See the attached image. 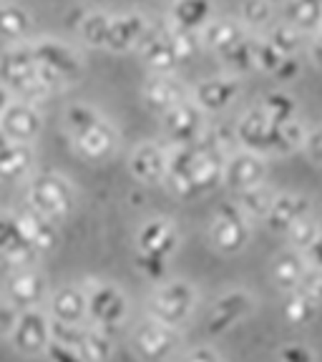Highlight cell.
Segmentation results:
<instances>
[{
  "instance_id": "7dc6e473",
  "label": "cell",
  "mask_w": 322,
  "mask_h": 362,
  "mask_svg": "<svg viewBox=\"0 0 322 362\" xmlns=\"http://www.w3.org/2000/svg\"><path fill=\"white\" fill-rule=\"evenodd\" d=\"M18 315H21V310H16L11 302H6L0 297V339L11 337L13 327H16V322H18Z\"/></svg>"
},
{
  "instance_id": "1f68e13d",
  "label": "cell",
  "mask_w": 322,
  "mask_h": 362,
  "mask_svg": "<svg viewBox=\"0 0 322 362\" xmlns=\"http://www.w3.org/2000/svg\"><path fill=\"white\" fill-rule=\"evenodd\" d=\"M284 25H289L297 33H307V30H320L322 28V3H284L282 6Z\"/></svg>"
},
{
  "instance_id": "7402d4cb",
  "label": "cell",
  "mask_w": 322,
  "mask_h": 362,
  "mask_svg": "<svg viewBox=\"0 0 322 362\" xmlns=\"http://www.w3.org/2000/svg\"><path fill=\"white\" fill-rule=\"evenodd\" d=\"M18 226H21L23 239H25V242H28L40 257L56 249V244H58V224L56 221L45 219V216L25 209V211H18Z\"/></svg>"
},
{
  "instance_id": "9a60e30c",
  "label": "cell",
  "mask_w": 322,
  "mask_h": 362,
  "mask_svg": "<svg viewBox=\"0 0 322 362\" xmlns=\"http://www.w3.org/2000/svg\"><path fill=\"white\" fill-rule=\"evenodd\" d=\"M209 237L214 242V247L226 255H234L244 244L249 242V224L242 216V211L237 209V204H224L217 214V219L212 221Z\"/></svg>"
},
{
  "instance_id": "f5cc1de1",
  "label": "cell",
  "mask_w": 322,
  "mask_h": 362,
  "mask_svg": "<svg viewBox=\"0 0 322 362\" xmlns=\"http://www.w3.org/2000/svg\"><path fill=\"white\" fill-rule=\"evenodd\" d=\"M305 262H307V267H315V269H322V234L315 239V242L307 247V252L305 255Z\"/></svg>"
},
{
  "instance_id": "60d3db41",
  "label": "cell",
  "mask_w": 322,
  "mask_h": 362,
  "mask_svg": "<svg viewBox=\"0 0 322 362\" xmlns=\"http://www.w3.org/2000/svg\"><path fill=\"white\" fill-rule=\"evenodd\" d=\"M252 61H255V68H262L267 74H275V68L282 63V56L265 38H252Z\"/></svg>"
},
{
  "instance_id": "30bf717a",
  "label": "cell",
  "mask_w": 322,
  "mask_h": 362,
  "mask_svg": "<svg viewBox=\"0 0 322 362\" xmlns=\"http://www.w3.org/2000/svg\"><path fill=\"white\" fill-rule=\"evenodd\" d=\"M0 131L6 134L8 141L33 146L38 136L43 134V111L38 106L13 98V103L0 116Z\"/></svg>"
},
{
  "instance_id": "7bdbcfd3",
  "label": "cell",
  "mask_w": 322,
  "mask_h": 362,
  "mask_svg": "<svg viewBox=\"0 0 322 362\" xmlns=\"http://www.w3.org/2000/svg\"><path fill=\"white\" fill-rule=\"evenodd\" d=\"M169 35H171V43H174L179 61H187V58H192L194 53L202 48L199 33H187V30H171L169 28Z\"/></svg>"
},
{
  "instance_id": "f1b7e54d",
  "label": "cell",
  "mask_w": 322,
  "mask_h": 362,
  "mask_svg": "<svg viewBox=\"0 0 322 362\" xmlns=\"http://www.w3.org/2000/svg\"><path fill=\"white\" fill-rule=\"evenodd\" d=\"M214 8L209 3H176L169 8V25L171 30H187V33H199V30L212 21Z\"/></svg>"
},
{
  "instance_id": "f35d334b",
  "label": "cell",
  "mask_w": 322,
  "mask_h": 362,
  "mask_svg": "<svg viewBox=\"0 0 322 362\" xmlns=\"http://www.w3.org/2000/svg\"><path fill=\"white\" fill-rule=\"evenodd\" d=\"M265 116L272 121V124H287V121L294 119V101L287 96V93H270L265 98Z\"/></svg>"
},
{
  "instance_id": "9c48e42d",
  "label": "cell",
  "mask_w": 322,
  "mask_h": 362,
  "mask_svg": "<svg viewBox=\"0 0 322 362\" xmlns=\"http://www.w3.org/2000/svg\"><path fill=\"white\" fill-rule=\"evenodd\" d=\"M8 345L23 357H43L51 345V317H48V312L43 307L21 312L16 327L8 337Z\"/></svg>"
},
{
  "instance_id": "836d02e7",
  "label": "cell",
  "mask_w": 322,
  "mask_h": 362,
  "mask_svg": "<svg viewBox=\"0 0 322 362\" xmlns=\"http://www.w3.org/2000/svg\"><path fill=\"white\" fill-rule=\"evenodd\" d=\"M320 312V305H317L312 297H307L302 289H294V292L287 294V300L282 305V315L287 322L292 325H307L312 322Z\"/></svg>"
},
{
  "instance_id": "4dcf8cb0",
  "label": "cell",
  "mask_w": 322,
  "mask_h": 362,
  "mask_svg": "<svg viewBox=\"0 0 322 362\" xmlns=\"http://www.w3.org/2000/svg\"><path fill=\"white\" fill-rule=\"evenodd\" d=\"M76 350L84 357V362H111L116 345H113V334L101 332V329L91 327V325H84V332H81Z\"/></svg>"
},
{
  "instance_id": "ac0fdd59",
  "label": "cell",
  "mask_w": 322,
  "mask_h": 362,
  "mask_svg": "<svg viewBox=\"0 0 322 362\" xmlns=\"http://www.w3.org/2000/svg\"><path fill=\"white\" fill-rule=\"evenodd\" d=\"M142 98L151 111L164 116L166 111L187 101V88L171 74H151L142 86Z\"/></svg>"
},
{
  "instance_id": "9f6ffc18",
  "label": "cell",
  "mask_w": 322,
  "mask_h": 362,
  "mask_svg": "<svg viewBox=\"0 0 322 362\" xmlns=\"http://www.w3.org/2000/svg\"><path fill=\"white\" fill-rule=\"evenodd\" d=\"M8 144H13V141H8V139H6V134H3V131H0V151H3V148H6Z\"/></svg>"
},
{
  "instance_id": "4fadbf2b",
  "label": "cell",
  "mask_w": 322,
  "mask_h": 362,
  "mask_svg": "<svg viewBox=\"0 0 322 362\" xmlns=\"http://www.w3.org/2000/svg\"><path fill=\"white\" fill-rule=\"evenodd\" d=\"M252 310H255V297L249 292H244V289L226 292L212 305L209 315L204 320V329H207V334H212V337L224 334L237 322H242Z\"/></svg>"
},
{
  "instance_id": "277c9868",
  "label": "cell",
  "mask_w": 322,
  "mask_h": 362,
  "mask_svg": "<svg viewBox=\"0 0 322 362\" xmlns=\"http://www.w3.org/2000/svg\"><path fill=\"white\" fill-rule=\"evenodd\" d=\"M28 209L51 221L66 219L76 206V187L58 171H38L25 184Z\"/></svg>"
},
{
  "instance_id": "c3c4849f",
  "label": "cell",
  "mask_w": 322,
  "mask_h": 362,
  "mask_svg": "<svg viewBox=\"0 0 322 362\" xmlns=\"http://www.w3.org/2000/svg\"><path fill=\"white\" fill-rule=\"evenodd\" d=\"M43 357L48 362H84V357L79 355V350H76V347L58 345V342H51Z\"/></svg>"
},
{
  "instance_id": "b9f144b4",
  "label": "cell",
  "mask_w": 322,
  "mask_h": 362,
  "mask_svg": "<svg viewBox=\"0 0 322 362\" xmlns=\"http://www.w3.org/2000/svg\"><path fill=\"white\" fill-rule=\"evenodd\" d=\"M136 269L142 272L149 282H166V274H169V259H161V257H149V255H136Z\"/></svg>"
},
{
  "instance_id": "db71d44e",
  "label": "cell",
  "mask_w": 322,
  "mask_h": 362,
  "mask_svg": "<svg viewBox=\"0 0 322 362\" xmlns=\"http://www.w3.org/2000/svg\"><path fill=\"white\" fill-rule=\"evenodd\" d=\"M310 53H312V61H315L317 66L322 68V35H317V38L312 40V45H310Z\"/></svg>"
},
{
  "instance_id": "7a4b0ae2",
  "label": "cell",
  "mask_w": 322,
  "mask_h": 362,
  "mask_svg": "<svg viewBox=\"0 0 322 362\" xmlns=\"http://www.w3.org/2000/svg\"><path fill=\"white\" fill-rule=\"evenodd\" d=\"M0 86H6L16 101L38 108L51 96V88L38 76L30 40L28 43H11L0 51Z\"/></svg>"
},
{
  "instance_id": "f6af8a7d",
  "label": "cell",
  "mask_w": 322,
  "mask_h": 362,
  "mask_svg": "<svg viewBox=\"0 0 322 362\" xmlns=\"http://www.w3.org/2000/svg\"><path fill=\"white\" fill-rule=\"evenodd\" d=\"M297 289H302L307 297H312L317 305H322V269L307 267L305 274H302V279H300V287H297Z\"/></svg>"
},
{
  "instance_id": "d590c367",
  "label": "cell",
  "mask_w": 322,
  "mask_h": 362,
  "mask_svg": "<svg viewBox=\"0 0 322 362\" xmlns=\"http://www.w3.org/2000/svg\"><path fill=\"white\" fill-rule=\"evenodd\" d=\"M265 40L282 58H292V53L300 48V33H297V30H292L289 25H284V23L272 25V28L267 30V38Z\"/></svg>"
},
{
  "instance_id": "bcb514c9",
  "label": "cell",
  "mask_w": 322,
  "mask_h": 362,
  "mask_svg": "<svg viewBox=\"0 0 322 362\" xmlns=\"http://www.w3.org/2000/svg\"><path fill=\"white\" fill-rule=\"evenodd\" d=\"M280 362H315V355L307 345H300V342H289V345L280 347Z\"/></svg>"
},
{
  "instance_id": "603a6c76",
  "label": "cell",
  "mask_w": 322,
  "mask_h": 362,
  "mask_svg": "<svg viewBox=\"0 0 322 362\" xmlns=\"http://www.w3.org/2000/svg\"><path fill=\"white\" fill-rule=\"evenodd\" d=\"M237 93H239L237 81L209 78V81H202V83L194 88L189 101H192L202 113H214V111H222V108L229 106V103L237 98Z\"/></svg>"
},
{
  "instance_id": "e575fe53",
  "label": "cell",
  "mask_w": 322,
  "mask_h": 362,
  "mask_svg": "<svg viewBox=\"0 0 322 362\" xmlns=\"http://www.w3.org/2000/svg\"><path fill=\"white\" fill-rule=\"evenodd\" d=\"M272 202H275V194L270 187L260 184L255 189H247V192H239L237 209L242 211V216H265L270 211Z\"/></svg>"
},
{
  "instance_id": "83f0119b",
  "label": "cell",
  "mask_w": 322,
  "mask_h": 362,
  "mask_svg": "<svg viewBox=\"0 0 322 362\" xmlns=\"http://www.w3.org/2000/svg\"><path fill=\"white\" fill-rule=\"evenodd\" d=\"M244 38V30L237 21L232 18H212L202 30H199V40L202 45H209L217 53H224L226 48H232L234 43Z\"/></svg>"
},
{
  "instance_id": "f907efd6",
  "label": "cell",
  "mask_w": 322,
  "mask_h": 362,
  "mask_svg": "<svg viewBox=\"0 0 322 362\" xmlns=\"http://www.w3.org/2000/svg\"><path fill=\"white\" fill-rule=\"evenodd\" d=\"M181 362H222V360L212 347H194V350H189L187 355L181 357Z\"/></svg>"
},
{
  "instance_id": "6f0895ef",
  "label": "cell",
  "mask_w": 322,
  "mask_h": 362,
  "mask_svg": "<svg viewBox=\"0 0 322 362\" xmlns=\"http://www.w3.org/2000/svg\"><path fill=\"white\" fill-rule=\"evenodd\" d=\"M320 35H322V28H320Z\"/></svg>"
},
{
  "instance_id": "816d5d0a",
  "label": "cell",
  "mask_w": 322,
  "mask_h": 362,
  "mask_svg": "<svg viewBox=\"0 0 322 362\" xmlns=\"http://www.w3.org/2000/svg\"><path fill=\"white\" fill-rule=\"evenodd\" d=\"M297 74H300V63L294 61V58H282V63L275 68V74L272 76L280 78V81H292Z\"/></svg>"
},
{
  "instance_id": "e0dca14e",
  "label": "cell",
  "mask_w": 322,
  "mask_h": 362,
  "mask_svg": "<svg viewBox=\"0 0 322 362\" xmlns=\"http://www.w3.org/2000/svg\"><path fill=\"white\" fill-rule=\"evenodd\" d=\"M136 247H139V255L169 259L179 247V229L171 219H161V216L149 219L136 232Z\"/></svg>"
},
{
  "instance_id": "7c38bea8",
  "label": "cell",
  "mask_w": 322,
  "mask_h": 362,
  "mask_svg": "<svg viewBox=\"0 0 322 362\" xmlns=\"http://www.w3.org/2000/svg\"><path fill=\"white\" fill-rule=\"evenodd\" d=\"M164 136L174 146H197L204 136V113L192 101H184L161 116Z\"/></svg>"
},
{
  "instance_id": "74e56055",
  "label": "cell",
  "mask_w": 322,
  "mask_h": 362,
  "mask_svg": "<svg viewBox=\"0 0 322 362\" xmlns=\"http://www.w3.org/2000/svg\"><path fill=\"white\" fill-rule=\"evenodd\" d=\"M305 129L297 119L287 124H277V136H275V153H289L305 144Z\"/></svg>"
},
{
  "instance_id": "d6986e66",
  "label": "cell",
  "mask_w": 322,
  "mask_h": 362,
  "mask_svg": "<svg viewBox=\"0 0 322 362\" xmlns=\"http://www.w3.org/2000/svg\"><path fill=\"white\" fill-rule=\"evenodd\" d=\"M275 136H277V124H272L262 108L247 111L237 126V139L257 156L275 153Z\"/></svg>"
},
{
  "instance_id": "44dd1931",
  "label": "cell",
  "mask_w": 322,
  "mask_h": 362,
  "mask_svg": "<svg viewBox=\"0 0 322 362\" xmlns=\"http://www.w3.org/2000/svg\"><path fill=\"white\" fill-rule=\"evenodd\" d=\"M131 176L142 184H159L166 179V148L154 141H142L129 156Z\"/></svg>"
},
{
  "instance_id": "2e32d148",
  "label": "cell",
  "mask_w": 322,
  "mask_h": 362,
  "mask_svg": "<svg viewBox=\"0 0 322 362\" xmlns=\"http://www.w3.org/2000/svg\"><path fill=\"white\" fill-rule=\"evenodd\" d=\"M151 30L146 16L144 13H119V16H111V25H108V35H106V51L111 53H126L134 51L144 43L146 33Z\"/></svg>"
},
{
  "instance_id": "f546056e",
  "label": "cell",
  "mask_w": 322,
  "mask_h": 362,
  "mask_svg": "<svg viewBox=\"0 0 322 362\" xmlns=\"http://www.w3.org/2000/svg\"><path fill=\"white\" fill-rule=\"evenodd\" d=\"M305 269H307L305 257H302L300 252L289 249V252H282V255L275 259V264H272V279H275V284H277L282 292L289 294L300 287V279H302V274H305Z\"/></svg>"
},
{
  "instance_id": "8992f818",
  "label": "cell",
  "mask_w": 322,
  "mask_h": 362,
  "mask_svg": "<svg viewBox=\"0 0 322 362\" xmlns=\"http://www.w3.org/2000/svg\"><path fill=\"white\" fill-rule=\"evenodd\" d=\"M146 307L151 320L179 329L181 325L192 320L194 307H197V292L184 279H166V282L156 284Z\"/></svg>"
},
{
  "instance_id": "d4e9b609",
  "label": "cell",
  "mask_w": 322,
  "mask_h": 362,
  "mask_svg": "<svg viewBox=\"0 0 322 362\" xmlns=\"http://www.w3.org/2000/svg\"><path fill=\"white\" fill-rule=\"evenodd\" d=\"M310 214V199L300 194H282L275 197L270 211L265 214V224L272 232H287L297 219Z\"/></svg>"
},
{
  "instance_id": "484cf974",
  "label": "cell",
  "mask_w": 322,
  "mask_h": 362,
  "mask_svg": "<svg viewBox=\"0 0 322 362\" xmlns=\"http://www.w3.org/2000/svg\"><path fill=\"white\" fill-rule=\"evenodd\" d=\"M33 13L18 3H0V38L11 43H28L33 33Z\"/></svg>"
},
{
  "instance_id": "ffe728a7",
  "label": "cell",
  "mask_w": 322,
  "mask_h": 362,
  "mask_svg": "<svg viewBox=\"0 0 322 362\" xmlns=\"http://www.w3.org/2000/svg\"><path fill=\"white\" fill-rule=\"evenodd\" d=\"M265 161L262 156L252 151L234 153L232 158H224V171H222V181L226 187H232L234 192H247V189L260 187L265 181Z\"/></svg>"
},
{
  "instance_id": "ab89813d",
  "label": "cell",
  "mask_w": 322,
  "mask_h": 362,
  "mask_svg": "<svg viewBox=\"0 0 322 362\" xmlns=\"http://www.w3.org/2000/svg\"><path fill=\"white\" fill-rule=\"evenodd\" d=\"M222 58H224L226 66L232 68V71H239V74L255 68V61H252V38L244 35L239 43H234L232 48H226V51L222 53Z\"/></svg>"
},
{
  "instance_id": "3957f363",
  "label": "cell",
  "mask_w": 322,
  "mask_h": 362,
  "mask_svg": "<svg viewBox=\"0 0 322 362\" xmlns=\"http://www.w3.org/2000/svg\"><path fill=\"white\" fill-rule=\"evenodd\" d=\"M30 48H33L40 81L51 88V93L66 88V86H74L84 74L81 56L63 40L43 35V38L30 40Z\"/></svg>"
},
{
  "instance_id": "d6a6232c",
  "label": "cell",
  "mask_w": 322,
  "mask_h": 362,
  "mask_svg": "<svg viewBox=\"0 0 322 362\" xmlns=\"http://www.w3.org/2000/svg\"><path fill=\"white\" fill-rule=\"evenodd\" d=\"M108 25H111V13L106 11H86L79 21V35L91 48H103L106 45Z\"/></svg>"
},
{
  "instance_id": "6da1fadb",
  "label": "cell",
  "mask_w": 322,
  "mask_h": 362,
  "mask_svg": "<svg viewBox=\"0 0 322 362\" xmlns=\"http://www.w3.org/2000/svg\"><path fill=\"white\" fill-rule=\"evenodd\" d=\"M63 124H66L76 153L91 164H101L111 158L119 146L116 126L88 103H71L63 113Z\"/></svg>"
},
{
  "instance_id": "681fc988",
  "label": "cell",
  "mask_w": 322,
  "mask_h": 362,
  "mask_svg": "<svg viewBox=\"0 0 322 362\" xmlns=\"http://www.w3.org/2000/svg\"><path fill=\"white\" fill-rule=\"evenodd\" d=\"M305 151H307V156L315 161V164H322V129H317V131H312L310 136H305Z\"/></svg>"
},
{
  "instance_id": "11a10c76",
  "label": "cell",
  "mask_w": 322,
  "mask_h": 362,
  "mask_svg": "<svg viewBox=\"0 0 322 362\" xmlns=\"http://www.w3.org/2000/svg\"><path fill=\"white\" fill-rule=\"evenodd\" d=\"M11 103H13V93L6 88V86H0V116H3V111H6Z\"/></svg>"
},
{
  "instance_id": "8fae6325",
  "label": "cell",
  "mask_w": 322,
  "mask_h": 362,
  "mask_svg": "<svg viewBox=\"0 0 322 362\" xmlns=\"http://www.w3.org/2000/svg\"><path fill=\"white\" fill-rule=\"evenodd\" d=\"M0 259L11 269L38 267L40 255L30 247L18 226V211H0Z\"/></svg>"
},
{
  "instance_id": "52a82bcc",
  "label": "cell",
  "mask_w": 322,
  "mask_h": 362,
  "mask_svg": "<svg viewBox=\"0 0 322 362\" xmlns=\"http://www.w3.org/2000/svg\"><path fill=\"white\" fill-rule=\"evenodd\" d=\"M48 294H51V282L45 277V272H40L38 267L11 269V274L3 282V289H0V297L21 312L45 307Z\"/></svg>"
},
{
  "instance_id": "5bb4252c",
  "label": "cell",
  "mask_w": 322,
  "mask_h": 362,
  "mask_svg": "<svg viewBox=\"0 0 322 362\" xmlns=\"http://www.w3.org/2000/svg\"><path fill=\"white\" fill-rule=\"evenodd\" d=\"M43 310L48 312L51 322L88 325V305H86L84 284H63L61 289H51Z\"/></svg>"
},
{
  "instance_id": "ee69618b",
  "label": "cell",
  "mask_w": 322,
  "mask_h": 362,
  "mask_svg": "<svg viewBox=\"0 0 322 362\" xmlns=\"http://www.w3.org/2000/svg\"><path fill=\"white\" fill-rule=\"evenodd\" d=\"M272 13H275V8L270 3H260V0L242 6V18L247 23H252V25H267L272 21Z\"/></svg>"
},
{
  "instance_id": "4316f807",
  "label": "cell",
  "mask_w": 322,
  "mask_h": 362,
  "mask_svg": "<svg viewBox=\"0 0 322 362\" xmlns=\"http://www.w3.org/2000/svg\"><path fill=\"white\" fill-rule=\"evenodd\" d=\"M33 164V146H28V144H8L0 151V184L3 181H28Z\"/></svg>"
},
{
  "instance_id": "ba28073f",
  "label": "cell",
  "mask_w": 322,
  "mask_h": 362,
  "mask_svg": "<svg viewBox=\"0 0 322 362\" xmlns=\"http://www.w3.org/2000/svg\"><path fill=\"white\" fill-rule=\"evenodd\" d=\"M129 347L142 362H164L179 347V329L166 327V325L146 317L144 322L134 327L129 337Z\"/></svg>"
},
{
  "instance_id": "8d00e7d4",
  "label": "cell",
  "mask_w": 322,
  "mask_h": 362,
  "mask_svg": "<svg viewBox=\"0 0 322 362\" xmlns=\"http://www.w3.org/2000/svg\"><path fill=\"white\" fill-rule=\"evenodd\" d=\"M287 237H289V244H292L294 252L305 255L307 247H310V244L320 237V226H317V221L307 214V216H302V219H297L292 226H289Z\"/></svg>"
},
{
  "instance_id": "cb8c5ba5",
  "label": "cell",
  "mask_w": 322,
  "mask_h": 362,
  "mask_svg": "<svg viewBox=\"0 0 322 362\" xmlns=\"http://www.w3.org/2000/svg\"><path fill=\"white\" fill-rule=\"evenodd\" d=\"M144 61L154 68V74H171L176 66H179V56H176V48L171 43L169 30H149L144 43L139 45Z\"/></svg>"
},
{
  "instance_id": "5b68a950",
  "label": "cell",
  "mask_w": 322,
  "mask_h": 362,
  "mask_svg": "<svg viewBox=\"0 0 322 362\" xmlns=\"http://www.w3.org/2000/svg\"><path fill=\"white\" fill-rule=\"evenodd\" d=\"M86 305H88V325L113 334L129 317V297L121 287L103 279H86L84 282Z\"/></svg>"
}]
</instances>
